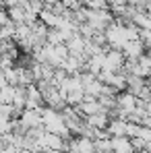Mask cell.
I'll return each mask as SVG.
<instances>
[{
    "label": "cell",
    "mask_w": 151,
    "mask_h": 153,
    "mask_svg": "<svg viewBox=\"0 0 151 153\" xmlns=\"http://www.w3.org/2000/svg\"><path fill=\"white\" fill-rule=\"evenodd\" d=\"M124 58H126L124 52H110L106 56V71H112V73L120 71L124 64Z\"/></svg>",
    "instance_id": "6da1fadb"
}]
</instances>
